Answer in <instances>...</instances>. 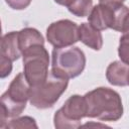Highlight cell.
Masks as SVG:
<instances>
[{
  "mask_svg": "<svg viewBox=\"0 0 129 129\" xmlns=\"http://www.w3.org/2000/svg\"><path fill=\"white\" fill-rule=\"evenodd\" d=\"M118 31L122 33H129V8L122 16Z\"/></svg>",
  "mask_w": 129,
  "mask_h": 129,
  "instance_id": "18",
  "label": "cell"
},
{
  "mask_svg": "<svg viewBox=\"0 0 129 129\" xmlns=\"http://www.w3.org/2000/svg\"><path fill=\"white\" fill-rule=\"evenodd\" d=\"M69 85V80L54 75L51 71L47 79L40 85L30 87L29 102L37 109H48L58 101Z\"/></svg>",
  "mask_w": 129,
  "mask_h": 129,
  "instance_id": "5",
  "label": "cell"
},
{
  "mask_svg": "<svg viewBox=\"0 0 129 129\" xmlns=\"http://www.w3.org/2000/svg\"><path fill=\"white\" fill-rule=\"evenodd\" d=\"M87 117L101 121H118L123 115L122 100L116 91L107 87L96 88L84 95Z\"/></svg>",
  "mask_w": 129,
  "mask_h": 129,
  "instance_id": "1",
  "label": "cell"
},
{
  "mask_svg": "<svg viewBox=\"0 0 129 129\" xmlns=\"http://www.w3.org/2000/svg\"><path fill=\"white\" fill-rule=\"evenodd\" d=\"M19 37V46L21 52H23L26 48L35 45V44H44V38L42 34L35 28L25 27L18 31Z\"/></svg>",
  "mask_w": 129,
  "mask_h": 129,
  "instance_id": "12",
  "label": "cell"
},
{
  "mask_svg": "<svg viewBox=\"0 0 129 129\" xmlns=\"http://www.w3.org/2000/svg\"><path fill=\"white\" fill-rule=\"evenodd\" d=\"M118 55L121 61L129 66V33H124L120 37Z\"/></svg>",
  "mask_w": 129,
  "mask_h": 129,
  "instance_id": "15",
  "label": "cell"
},
{
  "mask_svg": "<svg viewBox=\"0 0 129 129\" xmlns=\"http://www.w3.org/2000/svg\"><path fill=\"white\" fill-rule=\"evenodd\" d=\"M87 117L84 96L73 95L63 103L53 116L56 129H75L82 126V119Z\"/></svg>",
  "mask_w": 129,
  "mask_h": 129,
  "instance_id": "6",
  "label": "cell"
},
{
  "mask_svg": "<svg viewBox=\"0 0 129 129\" xmlns=\"http://www.w3.org/2000/svg\"><path fill=\"white\" fill-rule=\"evenodd\" d=\"M80 40L94 50H100L103 46V36L100 30L94 28L89 22H83L79 26Z\"/></svg>",
  "mask_w": 129,
  "mask_h": 129,
  "instance_id": "11",
  "label": "cell"
},
{
  "mask_svg": "<svg viewBox=\"0 0 129 129\" xmlns=\"http://www.w3.org/2000/svg\"><path fill=\"white\" fill-rule=\"evenodd\" d=\"M46 39L55 48L68 47L80 40L79 25L70 19H60L49 24Z\"/></svg>",
  "mask_w": 129,
  "mask_h": 129,
  "instance_id": "8",
  "label": "cell"
},
{
  "mask_svg": "<svg viewBox=\"0 0 129 129\" xmlns=\"http://www.w3.org/2000/svg\"><path fill=\"white\" fill-rule=\"evenodd\" d=\"M127 10L128 7L124 4L118 7H113L99 3L93 7L90 15L88 16V20L94 28L100 31L109 28L118 31L122 16Z\"/></svg>",
  "mask_w": 129,
  "mask_h": 129,
  "instance_id": "7",
  "label": "cell"
},
{
  "mask_svg": "<svg viewBox=\"0 0 129 129\" xmlns=\"http://www.w3.org/2000/svg\"><path fill=\"white\" fill-rule=\"evenodd\" d=\"M5 2L14 10H23L30 5L31 0H5Z\"/></svg>",
  "mask_w": 129,
  "mask_h": 129,
  "instance_id": "17",
  "label": "cell"
},
{
  "mask_svg": "<svg viewBox=\"0 0 129 129\" xmlns=\"http://www.w3.org/2000/svg\"><path fill=\"white\" fill-rule=\"evenodd\" d=\"M128 74L129 66L121 60H115L111 62L106 70V79L109 84L117 87L128 86Z\"/></svg>",
  "mask_w": 129,
  "mask_h": 129,
  "instance_id": "9",
  "label": "cell"
},
{
  "mask_svg": "<svg viewBox=\"0 0 129 129\" xmlns=\"http://www.w3.org/2000/svg\"><path fill=\"white\" fill-rule=\"evenodd\" d=\"M23 74L30 87L42 84L48 77L49 55L44 44H35L22 52Z\"/></svg>",
  "mask_w": 129,
  "mask_h": 129,
  "instance_id": "4",
  "label": "cell"
},
{
  "mask_svg": "<svg viewBox=\"0 0 129 129\" xmlns=\"http://www.w3.org/2000/svg\"><path fill=\"white\" fill-rule=\"evenodd\" d=\"M12 71V60L0 55V78L4 79L11 74Z\"/></svg>",
  "mask_w": 129,
  "mask_h": 129,
  "instance_id": "16",
  "label": "cell"
},
{
  "mask_svg": "<svg viewBox=\"0 0 129 129\" xmlns=\"http://www.w3.org/2000/svg\"><path fill=\"white\" fill-rule=\"evenodd\" d=\"M0 55H3L10 60H17L22 56V52L19 46L18 31H11L2 36L0 44Z\"/></svg>",
  "mask_w": 129,
  "mask_h": 129,
  "instance_id": "10",
  "label": "cell"
},
{
  "mask_svg": "<svg viewBox=\"0 0 129 129\" xmlns=\"http://www.w3.org/2000/svg\"><path fill=\"white\" fill-rule=\"evenodd\" d=\"M86 67V55L77 46L53 48L51 52V72L64 79L80 76Z\"/></svg>",
  "mask_w": 129,
  "mask_h": 129,
  "instance_id": "3",
  "label": "cell"
},
{
  "mask_svg": "<svg viewBox=\"0 0 129 129\" xmlns=\"http://www.w3.org/2000/svg\"><path fill=\"white\" fill-rule=\"evenodd\" d=\"M4 128H12V129H15V128H20V129H24V128H35V129H37L38 126H37L35 120L32 117L23 116V117L13 118L9 122H7V124L5 125Z\"/></svg>",
  "mask_w": 129,
  "mask_h": 129,
  "instance_id": "14",
  "label": "cell"
},
{
  "mask_svg": "<svg viewBox=\"0 0 129 129\" xmlns=\"http://www.w3.org/2000/svg\"><path fill=\"white\" fill-rule=\"evenodd\" d=\"M70 0H54L55 3H57L58 5H62V6H67V4L69 3Z\"/></svg>",
  "mask_w": 129,
  "mask_h": 129,
  "instance_id": "20",
  "label": "cell"
},
{
  "mask_svg": "<svg viewBox=\"0 0 129 129\" xmlns=\"http://www.w3.org/2000/svg\"><path fill=\"white\" fill-rule=\"evenodd\" d=\"M124 1H126V0H99V3L106 4V5L113 6V7H118V6L123 5Z\"/></svg>",
  "mask_w": 129,
  "mask_h": 129,
  "instance_id": "19",
  "label": "cell"
},
{
  "mask_svg": "<svg viewBox=\"0 0 129 129\" xmlns=\"http://www.w3.org/2000/svg\"><path fill=\"white\" fill-rule=\"evenodd\" d=\"M66 7L75 16L86 17L93 9V0H70Z\"/></svg>",
  "mask_w": 129,
  "mask_h": 129,
  "instance_id": "13",
  "label": "cell"
},
{
  "mask_svg": "<svg viewBox=\"0 0 129 129\" xmlns=\"http://www.w3.org/2000/svg\"><path fill=\"white\" fill-rule=\"evenodd\" d=\"M30 85L23 73H19L1 96L0 128H4L8 119L18 117L26 108L29 101Z\"/></svg>",
  "mask_w": 129,
  "mask_h": 129,
  "instance_id": "2",
  "label": "cell"
},
{
  "mask_svg": "<svg viewBox=\"0 0 129 129\" xmlns=\"http://www.w3.org/2000/svg\"><path fill=\"white\" fill-rule=\"evenodd\" d=\"M127 82H128V86H129V74H128V79H127Z\"/></svg>",
  "mask_w": 129,
  "mask_h": 129,
  "instance_id": "21",
  "label": "cell"
}]
</instances>
